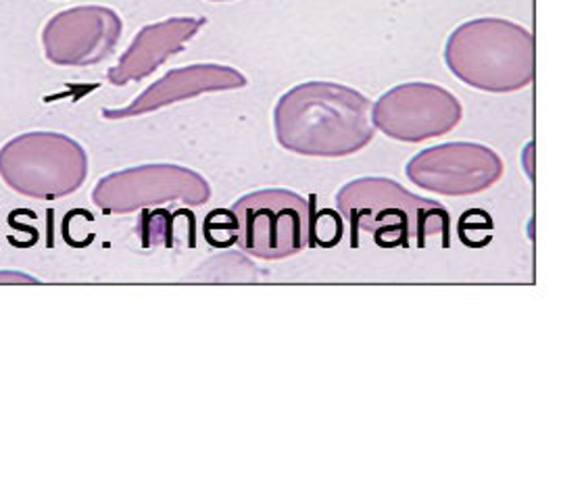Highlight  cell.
I'll use <instances>...</instances> for the list:
<instances>
[{
  "mask_svg": "<svg viewBox=\"0 0 561 500\" xmlns=\"http://www.w3.org/2000/svg\"><path fill=\"white\" fill-rule=\"evenodd\" d=\"M274 131L290 153L330 159L359 153L376 136L367 96L336 82H305L284 92Z\"/></svg>",
  "mask_w": 561,
  "mask_h": 500,
  "instance_id": "obj_1",
  "label": "cell"
},
{
  "mask_svg": "<svg viewBox=\"0 0 561 500\" xmlns=\"http://www.w3.org/2000/svg\"><path fill=\"white\" fill-rule=\"evenodd\" d=\"M336 202L355 248L362 232L382 248H426L432 236H443V246H449V211L390 177H357L339 190Z\"/></svg>",
  "mask_w": 561,
  "mask_h": 500,
  "instance_id": "obj_2",
  "label": "cell"
},
{
  "mask_svg": "<svg viewBox=\"0 0 561 500\" xmlns=\"http://www.w3.org/2000/svg\"><path fill=\"white\" fill-rule=\"evenodd\" d=\"M445 63L466 86L507 94L535 80V38L519 23L480 18L455 27Z\"/></svg>",
  "mask_w": 561,
  "mask_h": 500,
  "instance_id": "obj_3",
  "label": "cell"
},
{
  "mask_svg": "<svg viewBox=\"0 0 561 500\" xmlns=\"http://www.w3.org/2000/svg\"><path fill=\"white\" fill-rule=\"evenodd\" d=\"M87 149L61 131H25L0 147V179L18 195L57 200L88 177Z\"/></svg>",
  "mask_w": 561,
  "mask_h": 500,
  "instance_id": "obj_4",
  "label": "cell"
},
{
  "mask_svg": "<svg viewBox=\"0 0 561 500\" xmlns=\"http://www.w3.org/2000/svg\"><path fill=\"white\" fill-rule=\"evenodd\" d=\"M234 234L249 255L278 261L301 253L311 234L309 200L290 190H260L230 209Z\"/></svg>",
  "mask_w": 561,
  "mask_h": 500,
  "instance_id": "obj_5",
  "label": "cell"
},
{
  "mask_svg": "<svg viewBox=\"0 0 561 500\" xmlns=\"http://www.w3.org/2000/svg\"><path fill=\"white\" fill-rule=\"evenodd\" d=\"M209 198L211 186L203 175L172 163L138 165L105 175L92 190V202L113 216H126L170 202L201 207Z\"/></svg>",
  "mask_w": 561,
  "mask_h": 500,
  "instance_id": "obj_6",
  "label": "cell"
},
{
  "mask_svg": "<svg viewBox=\"0 0 561 500\" xmlns=\"http://www.w3.org/2000/svg\"><path fill=\"white\" fill-rule=\"evenodd\" d=\"M463 107L457 96L431 82L399 84L371 107L374 128L399 142H424L459 126Z\"/></svg>",
  "mask_w": 561,
  "mask_h": 500,
  "instance_id": "obj_7",
  "label": "cell"
},
{
  "mask_svg": "<svg viewBox=\"0 0 561 500\" xmlns=\"http://www.w3.org/2000/svg\"><path fill=\"white\" fill-rule=\"evenodd\" d=\"M505 174L501 156L478 142H447L415 154L408 177L422 190L440 196L478 195Z\"/></svg>",
  "mask_w": 561,
  "mask_h": 500,
  "instance_id": "obj_8",
  "label": "cell"
},
{
  "mask_svg": "<svg viewBox=\"0 0 561 500\" xmlns=\"http://www.w3.org/2000/svg\"><path fill=\"white\" fill-rule=\"evenodd\" d=\"M122 34L117 11L101 4L71 7L44 23V57L57 67L99 66L113 55Z\"/></svg>",
  "mask_w": 561,
  "mask_h": 500,
  "instance_id": "obj_9",
  "label": "cell"
},
{
  "mask_svg": "<svg viewBox=\"0 0 561 500\" xmlns=\"http://www.w3.org/2000/svg\"><path fill=\"white\" fill-rule=\"evenodd\" d=\"M249 84L247 78L230 66L217 63H196V66L180 67L168 71L161 80L140 92L126 107L103 109L105 119H130L142 117L152 111L165 109L175 103L196 98L209 92H226L240 90Z\"/></svg>",
  "mask_w": 561,
  "mask_h": 500,
  "instance_id": "obj_10",
  "label": "cell"
},
{
  "mask_svg": "<svg viewBox=\"0 0 561 500\" xmlns=\"http://www.w3.org/2000/svg\"><path fill=\"white\" fill-rule=\"evenodd\" d=\"M205 23V18H172L145 25L119 61L108 69V84L128 86L149 78L165 61L180 55Z\"/></svg>",
  "mask_w": 561,
  "mask_h": 500,
  "instance_id": "obj_11",
  "label": "cell"
},
{
  "mask_svg": "<svg viewBox=\"0 0 561 500\" xmlns=\"http://www.w3.org/2000/svg\"><path fill=\"white\" fill-rule=\"evenodd\" d=\"M211 2H230V0H211Z\"/></svg>",
  "mask_w": 561,
  "mask_h": 500,
  "instance_id": "obj_12",
  "label": "cell"
}]
</instances>
